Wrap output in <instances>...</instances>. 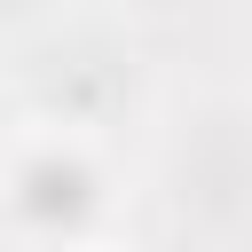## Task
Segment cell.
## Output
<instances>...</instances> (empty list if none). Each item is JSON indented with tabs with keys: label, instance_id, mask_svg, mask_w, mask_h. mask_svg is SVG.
I'll use <instances>...</instances> for the list:
<instances>
[{
	"label": "cell",
	"instance_id": "6da1fadb",
	"mask_svg": "<svg viewBox=\"0 0 252 252\" xmlns=\"http://www.w3.org/2000/svg\"><path fill=\"white\" fill-rule=\"evenodd\" d=\"M24 205H32V220H79V213L94 205V189H87L79 165H32Z\"/></svg>",
	"mask_w": 252,
	"mask_h": 252
}]
</instances>
